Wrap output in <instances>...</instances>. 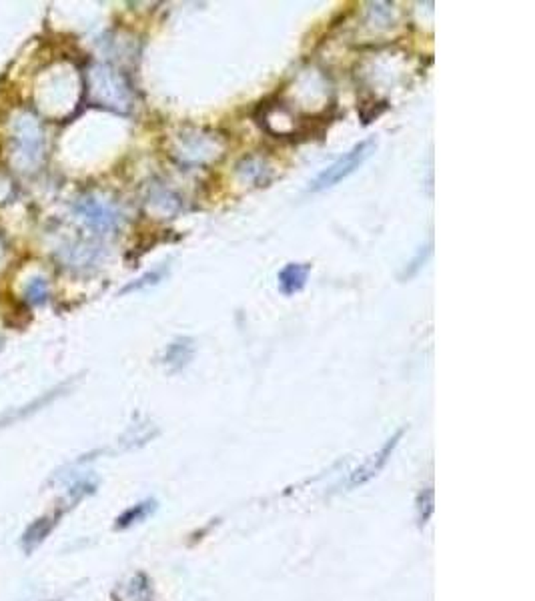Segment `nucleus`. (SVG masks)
I'll return each mask as SVG.
<instances>
[{"label":"nucleus","mask_w":535,"mask_h":601,"mask_svg":"<svg viewBox=\"0 0 535 601\" xmlns=\"http://www.w3.org/2000/svg\"><path fill=\"white\" fill-rule=\"evenodd\" d=\"M433 513V489L427 487L417 499V515H419V525H425L429 521Z\"/></svg>","instance_id":"ddd939ff"},{"label":"nucleus","mask_w":535,"mask_h":601,"mask_svg":"<svg viewBox=\"0 0 535 601\" xmlns=\"http://www.w3.org/2000/svg\"><path fill=\"white\" fill-rule=\"evenodd\" d=\"M48 299V285L43 277H34L28 281L26 289H24V300L32 307L43 305Z\"/></svg>","instance_id":"9b49d317"},{"label":"nucleus","mask_w":535,"mask_h":601,"mask_svg":"<svg viewBox=\"0 0 535 601\" xmlns=\"http://www.w3.org/2000/svg\"><path fill=\"white\" fill-rule=\"evenodd\" d=\"M403 433H405V429H399L393 437H389V439L385 441V445L373 455L371 459H367V461L363 463L359 469H355L353 473H351V479H349V487H359V485H365L367 481H371L375 475H379L381 471H383V467L389 463V459H391V455H393V451H395V447L399 445V439L403 437Z\"/></svg>","instance_id":"39448f33"},{"label":"nucleus","mask_w":535,"mask_h":601,"mask_svg":"<svg viewBox=\"0 0 535 601\" xmlns=\"http://www.w3.org/2000/svg\"><path fill=\"white\" fill-rule=\"evenodd\" d=\"M157 509V501L155 499H144L137 503L135 507L127 509L120 517L117 519V529H127V527H133L135 523H140L144 521L153 511Z\"/></svg>","instance_id":"1a4fd4ad"},{"label":"nucleus","mask_w":535,"mask_h":601,"mask_svg":"<svg viewBox=\"0 0 535 601\" xmlns=\"http://www.w3.org/2000/svg\"><path fill=\"white\" fill-rule=\"evenodd\" d=\"M54 525H56V517H48V515L36 519V521H32L23 535L24 551L26 554H32L47 539L48 533L54 529Z\"/></svg>","instance_id":"6e6552de"},{"label":"nucleus","mask_w":535,"mask_h":601,"mask_svg":"<svg viewBox=\"0 0 535 601\" xmlns=\"http://www.w3.org/2000/svg\"><path fill=\"white\" fill-rule=\"evenodd\" d=\"M58 397V393L56 391H50L48 395H45V397H41V399H36L32 405H26V407H23V409H17L14 413H8V415H4L2 419H0V427H6V425H12L14 421H21V419H24V417H28L30 413H34V411H39L41 407H45L47 403H50L52 399H56Z\"/></svg>","instance_id":"9d476101"},{"label":"nucleus","mask_w":535,"mask_h":601,"mask_svg":"<svg viewBox=\"0 0 535 601\" xmlns=\"http://www.w3.org/2000/svg\"><path fill=\"white\" fill-rule=\"evenodd\" d=\"M17 144H19V157L26 161L28 166H34L43 157V133L32 116H23L17 122Z\"/></svg>","instance_id":"20e7f679"},{"label":"nucleus","mask_w":535,"mask_h":601,"mask_svg":"<svg viewBox=\"0 0 535 601\" xmlns=\"http://www.w3.org/2000/svg\"><path fill=\"white\" fill-rule=\"evenodd\" d=\"M76 217L98 234H107L111 231H117L120 225V210L113 203L102 201L98 197H83L74 203Z\"/></svg>","instance_id":"7ed1b4c3"},{"label":"nucleus","mask_w":535,"mask_h":601,"mask_svg":"<svg viewBox=\"0 0 535 601\" xmlns=\"http://www.w3.org/2000/svg\"><path fill=\"white\" fill-rule=\"evenodd\" d=\"M311 269H313L311 263H287L277 275L281 293L287 297L301 293L309 281Z\"/></svg>","instance_id":"423d86ee"},{"label":"nucleus","mask_w":535,"mask_h":601,"mask_svg":"<svg viewBox=\"0 0 535 601\" xmlns=\"http://www.w3.org/2000/svg\"><path fill=\"white\" fill-rule=\"evenodd\" d=\"M193 355H195V341L188 337H177L168 347L164 349L163 363L175 373V371L185 369L186 365L193 361Z\"/></svg>","instance_id":"0eeeda50"},{"label":"nucleus","mask_w":535,"mask_h":601,"mask_svg":"<svg viewBox=\"0 0 535 601\" xmlns=\"http://www.w3.org/2000/svg\"><path fill=\"white\" fill-rule=\"evenodd\" d=\"M373 153H375V140L373 139L357 142L343 157H339L333 164H329L325 171H321L313 179L309 190L311 193H323V190H329V188L337 186L339 183H343L345 179H349L353 173H357L365 164V161L371 157Z\"/></svg>","instance_id":"f257e3e1"},{"label":"nucleus","mask_w":535,"mask_h":601,"mask_svg":"<svg viewBox=\"0 0 535 601\" xmlns=\"http://www.w3.org/2000/svg\"><path fill=\"white\" fill-rule=\"evenodd\" d=\"M166 275V269H157V271H151V273H146V275H142V277H139L137 281H133V283H129L120 293L124 295V293H131V291H140V289H146V287H153V285H159L161 281H163V277Z\"/></svg>","instance_id":"f8f14e48"},{"label":"nucleus","mask_w":535,"mask_h":601,"mask_svg":"<svg viewBox=\"0 0 535 601\" xmlns=\"http://www.w3.org/2000/svg\"><path fill=\"white\" fill-rule=\"evenodd\" d=\"M93 91L94 102L98 107H107L113 111H129L131 107V89L117 70L109 67H96L93 70Z\"/></svg>","instance_id":"f03ea898"}]
</instances>
